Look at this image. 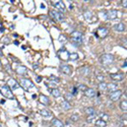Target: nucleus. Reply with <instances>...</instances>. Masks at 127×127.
Returning <instances> with one entry per match:
<instances>
[{
  "label": "nucleus",
  "mask_w": 127,
  "mask_h": 127,
  "mask_svg": "<svg viewBox=\"0 0 127 127\" xmlns=\"http://www.w3.org/2000/svg\"><path fill=\"white\" fill-rule=\"evenodd\" d=\"M114 30H115L116 32H118V33H122V32H124V30H125V24H124L123 22L117 23V24L114 25Z\"/></svg>",
  "instance_id": "obj_13"
},
{
  "label": "nucleus",
  "mask_w": 127,
  "mask_h": 127,
  "mask_svg": "<svg viewBox=\"0 0 127 127\" xmlns=\"http://www.w3.org/2000/svg\"><path fill=\"white\" fill-rule=\"evenodd\" d=\"M60 70H61V72H63L64 74H68V75H71V72H72L71 66L65 65V64L60 65Z\"/></svg>",
  "instance_id": "obj_9"
},
{
  "label": "nucleus",
  "mask_w": 127,
  "mask_h": 127,
  "mask_svg": "<svg viewBox=\"0 0 127 127\" xmlns=\"http://www.w3.org/2000/svg\"><path fill=\"white\" fill-rule=\"evenodd\" d=\"M121 95H122V91L118 90V91H112L111 94H110V96H109V99L111 100V101H113V102H116L117 100H119V99H120Z\"/></svg>",
  "instance_id": "obj_8"
},
{
  "label": "nucleus",
  "mask_w": 127,
  "mask_h": 127,
  "mask_svg": "<svg viewBox=\"0 0 127 127\" xmlns=\"http://www.w3.org/2000/svg\"><path fill=\"white\" fill-rule=\"evenodd\" d=\"M78 92V90H77V88L76 87H74V88H72V95H76Z\"/></svg>",
  "instance_id": "obj_36"
},
{
  "label": "nucleus",
  "mask_w": 127,
  "mask_h": 127,
  "mask_svg": "<svg viewBox=\"0 0 127 127\" xmlns=\"http://www.w3.org/2000/svg\"><path fill=\"white\" fill-rule=\"evenodd\" d=\"M50 16L55 21H62L64 19V15L56 10H50Z\"/></svg>",
  "instance_id": "obj_4"
},
{
  "label": "nucleus",
  "mask_w": 127,
  "mask_h": 127,
  "mask_svg": "<svg viewBox=\"0 0 127 127\" xmlns=\"http://www.w3.org/2000/svg\"><path fill=\"white\" fill-rule=\"evenodd\" d=\"M97 78H98V80H100L101 82H103V80L105 79L104 76H103V75H100V74H98V75H97Z\"/></svg>",
  "instance_id": "obj_35"
},
{
  "label": "nucleus",
  "mask_w": 127,
  "mask_h": 127,
  "mask_svg": "<svg viewBox=\"0 0 127 127\" xmlns=\"http://www.w3.org/2000/svg\"><path fill=\"white\" fill-rule=\"evenodd\" d=\"M60 105H61V108L64 110H70L71 109V105L69 104L68 101H63Z\"/></svg>",
  "instance_id": "obj_22"
},
{
  "label": "nucleus",
  "mask_w": 127,
  "mask_h": 127,
  "mask_svg": "<svg viewBox=\"0 0 127 127\" xmlns=\"http://www.w3.org/2000/svg\"><path fill=\"white\" fill-rule=\"evenodd\" d=\"M57 54H58V57L61 59V60H63V61H67V60H69V52L67 51L65 48H62V49H60L57 52Z\"/></svg>",
  "instance_id": "obj_5"
},
{
  "label": "nucleus",
  "mask_w": 127,
  "mask_h": 127,
  "mask_svg": "<svg viewBox=\"0 0 127 127\" xmlns=\"http://www.w3.org/2000/svg\"><path fill=\"white\" fill-rule=\"evenodd\" d=\"M19 84L24 89V90H30L32 88H34V83L29 80V79H25V78H21L19 79Z\"/></svg>",
  "instance_id": "obj_7"
},
{
  "label": "nucleus",
  "mask_w": 127,
  "mask_h": 127,
  "mask_svg": "<svg viewBox=\"0 0 127 127\" xmlns=\"http://www.w3.org/2000/svg\"><path fill=\"white\" fill-rule=\"evenodd\" d=\"M84 1H88V0H84Z\"/></svg>",
  "instance_id": "obj_45"
},
{
  "label": "nucleus",
  "mask_w": 127,
  "mask_h": 127,
  "mask_svg": "<svg viewBox=\"0 0 127 127\" xmlns=\"http://www.w3.org/2000/svg\"><path fill=\"white\" fill-rule=\"evenodd\" d=\"M84 95L89 98H94L96 96V91L94 89H87L84 91Z\"/></svg>",
  "instance_id": "obj_15"
},
{
  "label": "nucleus",
  "mask_w": 127,
  "mask_h": 127,
  "mask_svg": "<svg viewBox=\"0 0 127 127\" xmlns=\"http://www.w3.org/2000/svg\"><path fill=\"white\" fill-rule=\"evenodd\" d=\"M117 89H118V87H117L116 83H109V84H107V90H108L110 92L117 91Z\"/></svg>",
  "instance_id": "obj_19"
},
{
  "label": "nucleus",
  "mask_w": 127,
  "mask_h": 127,
  "mask_svg": "<svg viewBox=\"0 0 127 127\" xmlns=\"http://www.w3.org/2000/svg\"><path fill=\"white\" fill-rule=\"evenodd\" d=\"M51 4H52V6L58 8V9H60L61 11H65L66 8H65V4L63 3L62 0H50Z\"/></svg>",
  "instance_id": "obj_6"
},
{
  "label": "nucleus",
  "mask_w": 127,
  "mask_h": 127,
  "mask_svg": "<svg viewBox=\"0 0 127 127\" xmlns=\"http://www.w3.org/2000/svg\"><path fill=\"white\" fill-rule=\"evenodd\" d=\"M0 127H1V125H0Z\"/></svg>",
  "instance_id": "obj_46"
},
{
  "label": "nucleus",
  "mask_w": 127,
  "mask_h": 127,
  "mask_svg": "<svg viewBox=\"0 0 127 127\" xmlns=\"http://www.w3.org/2000/svg\"><path fill=\"white\" fill-rule=\"evenodd\" d=\"M70 42H71V44L75 47H79L82 45V35H81V33L79 32H73L71 35H70Z\"/></svg>",
  "instance_id": "obj_1"
},
{
  "label": "nucleus",
  "mask_w": 127,
  "mask_h": 127,
  "mask_svg": "<svg viewBox=\"0 0 127 127\" xmlns=\"http://www.w3.org/2000/svg\"><path fill=\"white\" fill-rule=\"evenodd\" d=\"M77 59H78V54L77 53H71V54H69V60L74 61V60H77Z\"/></svg>",
  "instance_id": "obj_26"
},
{
  "label": "nucleus",
  "mask_w": 127,
  "mask_h": 127,
  "mask_svg": "<svg viewBox=\"0 0 127 127\" xmlns=\"http://www.w3.org/2000/svg\"><path fill=\"white\" fill-rule=\"evenodd\" d=\"M41 80H42L41 76H37V82H41Z\"/></svg>",
  "instance_id": "obj_40"
},
{
  "label": "nucleus",
  "mask_w": 127,
  "mask_h": 127,
  "mask_svg": "<svg viewBox=\"0 0 127 127\" xmlns=\"http://www.w3.org/2000/svg\"><path fill=\"white\" fill-rule=\"evenodd\" d=\"M50 78L52 79V80H53L55 83H58L59 81H60V79H59L58 77H56V76H54V75H51V76H50Z\"/></svg>",
  "instance_id": "obj_31"
},
{
  "label": "nucleus",
  "mask_w": 127,
  "mask_h": 127,
  "mask_svg": "<svg viewBox=\"0 0 127 127\" xmlns=\"http://www.w3.org/2000/svg\"><path fill=\"white\" fill-rule=\"evenodd\" d=\"M0 67H1V62H0Z\"/></svg>",
  "instance_id": "obj_44"
},
{
  "label": "nucleus",
  "mask_w": 127,
  "mask_h": 127,
  "mask_svg": "<svg viewBox=\"0 0 127 127\" xmlns=\"http://www.w3.org/2000/svg\"><path fill=\"white\" fill-rule=\"evenodd\" d=\"M0 91H1V92H2V95L4 96V97H6L7 99H13L14 97H13V94L11 92V90H10V88L8 87V86H2L1 87V89H0Z\"/></svg>",
  "instance_id": "obj_3"
},
{
  "label": "nucleus",
  "mask_w": 127,
  "mask_h": 127,
  "mask_svg": "<svg viewBox=\"0 0 127 127\" xmlns=\"http://www.w3.org/2000/svg\"><path fill=\"white\" fill-rule=\"evenodd\" d=\"M41 115H42V116H44L45 118H50L51 116H52V113H51L49 110L44 109V110H42V111H41Z\"/></svg>",
  "instance_id": "obj_23"
},
{
  "label": "nucleus",
  "mask_w": 127,
  "mask_h": 127,
  "mask_svg": "<svg viewBox=\"0 0 127 127\" xmlns=\"http://www.w3.org/2000/svg\"><path fill=\"white\" fill-rule=\"evenodd\" d=\"M59 42H60L61 44L66 43V37L64 35H60V37H59Z\"/></svg>",
  "instance_id": "obj_29"
},
{
  "label": "nucleus",
  "mask_w": 127,
  "mask_h": 127,
  "mask_svg": "<svg viewBox=\"0 0 127 127\" xmlns=\"http://www.w3.org/2000/svg\"><path fill=\"white\" fill-rule=\"evenodd\" d=\"M72 99V94H66L65 95V101H69Z\"/></svg>",
  "instance_id": "obj_34"
},
{
  "label": "nucleus",
  "mask_w": 127,
  "mask_h": 127,
  "mask_svg": "<svg viewBox=\"0 0 127 127\" xmlns=\"http://www.w3.org/2000/svg\"><path fill=\"white\" fill-rule=\"evenodd\" d=\"M49 91H50L51 94H52V96L55 97V98H59L61 96V92L58 89H53V90H49Z\"/></svg>",
  "instance_id": "obj_21"
},
{
  "label": "nucleus",
  "mask_w": 127,
  "mask_h": 127,
  "mask_svg": "<svg viewBox=\"0 0 127 127\" xmlns=\"http://www.w3.org/2000/svg\"><path fill=\"white\" fill-rule=\"evenodd\" d=\"M103 118H105V119H107V118H108V116H107L106 114H104V113H102V114H101V119H103Z\"/></svg>",
  "instance_id": "obj_39"
},
{
  "label": "nucleus",
  "mask_w": 127,
  "mask_h": 127,
  "mask_svg": "<svg viewBox=\"0 0 127 127\" xmlns=\"http://www.w3.org/2000/svg\"><path fill=\"white\" fill-rule=\"evenodd\" d=\"M8 87H9V88H11L12 90H15L16 88L18 87V83L16 82V80H15V79H13V78H10L9 80H8Z\"/></svg>",
  "instance_id": "obj_17"
},
{
  "label": "nucleus",
  "mask_w": 127,
  "mask_h": 127,
  "mask_svg": "<svg viewBox=\"0 0 127 127\" xmlns=\"http://www.w3.org/2000/svg\"><path fill=\"white\" fill-rule=\"evenodd\" d=\"M95 118V116H89L88 117V122H91V120Z\"/></svg>",
  "instance_id": "obj_38"
},
{
  "label": "nucleus",
  "mask_w": 127,
  "mask_h": 127,
  "mask_svg": "<svg viewBox=\"0 0 127 127\" xmlns=\"http://www.w3.org/2000/svg\"><path fill=\"white\" fill-rule=\"evenodd\" d=\"M78 119H79V117H78V115H76V114L72 115V116H71V118H70V120H71V121H73V122H76Z\"/></svg>",
  "instance_id": "obj_30"
},
{
  "label": "nucleus",
  "mask_w": 127,
  "mask_h": 127,
  "mask_svg": "<svg viewBox=\"0 0 127 127\" xmlns=\"http://www.w3.org/2000/svg\"><path fill=\"white\" fill-rule=\"evenodd\" d=\"M100 61L102 63V65H104V66L110 65L114 61V56L112 54H104L100 57Z\"/></svg>",
  "instance_id": "obj_2"
},
{
  "label": "nucleus",
  "mask_w": 127,
  "mask_h": 127,
  "mask_svg": "<svg viewBox=\"0 0 127 127\" xmlns=\"http://www.w3.org/2000/svg\"><path fill=\"white\" fill-rule=\"evenodd\" d=\"M84 113H87L88 116H96V110L91 107H89L84 109Z\"/></svg>",
  "instance_id": "obj_16"
},
{
  "label": "nucleus",
  "mask_w": 127,
  "mask_h": 127,
  "mask_svg": "<svg viewBox=\"0 0 127 127\" xmlns=\"http://www.w3.org/2000/svg\"><path fill=\"white\" fill-rule=\"evenodd\" d=\"M16 72H18V74L20 75H24L25 73L28 72V69L25 66H22V65H18V67H16Z\"/></svg>",
  "instance_id": "obj_14"
},
{
  "label": "nucleus",
  "mask_w": 127,
  "mask_h": 127,
  "mask_svg": "<svg viewBox=\"0 0 127 127\" xmlns=\"http://www.w3.org/2000/svg\"><path fill=\"white\" fill-rule=\"evenodd\" d=\"M126 64H127V62H126V60H125V62L123 63V67H126Z\"/></svg>",
  "instance_id": "obj_43"
},
{
  "label": "nucleus",
  "mask_w": 127,
  "mask_h": 127,
  "mask_svg": "<svg viewBox=\"0 0 127 127\" xmlns=\"http://www.w3.org/2000/svg\"><path fill=\"white\" fill-rule=\"evenodd\" d=\"M76 88H77V89H79V90H81V91H86V89H87V87L86 86H83V84H78V86L77 87H76Z\"/></svg>",
  "instance_id": "obj_33"
},
{
  "label": "nucleus",
  "mask_w": 127,
  "mask_h": 127,
  "mask_svg": "<svg viewBox=\"0 0 127 127\" xmlns=\"http://www.w3.org/2000/svg\"><path fill=\"white\" fill-rule=\"evenodd\" d=\"M121 4L123 7H127V0H121Z\"/></svg>",
  "instance_id": "obj_37"
},
{
  "label": "nucleus",
  "mask_w": 127,
  "mask_h": 127,
  "mask_svg": "<svg viewBox=\"0 0 127 127\" xmlns=\"http://www.w3.org/2000/svg\"><path fill=\"white\" fill-rule=\"evenodd\" d=\"M33 68H34V69H37V68H38V65H37V64H35V65L33 66Z\"/></svg>",
  "instance_id": "obj_42"
},
{
  "label": "nucleus",
  "mask_w": 127,
  "mask_h": 127,
  "mask_svg": "<svg viewBox=\"0 0 127 127\" xmlns=\"http://www.w3.org/2000/svg\"><path fill=\"white\" fill-rule=\"evenodd\" d=\"M4 40H5V44H8V43H9V41H8V37H6Z\"/></svg>",
  "instance_id": "obj_41"
},
{
  "label": "nucleus",
  "mask_w": 127,
  "mask_h": 127,
  "mask_svg": "<svg viewBox=\"0 0 127 127\" xmlns=\"http://www.w3.org/2000/svg\"><path fill=\"white\" fill-rule=\"evenodd\" d=\"M4 67H5V69L7 70V72H8V73H11V72H12V69H11V67H10L9 65H8V64H6V65H5Z\"/></svg>",
  "instance_id": "obj_32"
},
{
  "label": "nucleus",
  "mask_w": 127,
  "mask_h": 127,
  "mask_svg": "<svg viewBox=\"0 0 127 127\" xmlns=\"http://www.w3.org/2000/svg\"><path fill=\"white\" fill-rule=\"evenodd\" d=\"M40 102H41L42 104H44V105H48L50 103V100H49L48 97H46L44 95H41L40 96Z\"/></svg>",
  "instance_id": "obj_20"
},
{
  "label": "nucleus",
  "mask_w": 127,
  "mask_h": 127,
  "mask_svg": "<svg viewBox=\"0 0 127 127\" xmlns=\"http://www.w3.org/2000/svg\"><path fill=\"white\" fill-rule=\"evenodd\" d=\"M109 33V30L107 28H104V27H101L98 29V35L101 37V38H105Z\"/></svg>",
  "instance_id": "obj_12"
},
{
  "label": "nucleus",
  "mask_w": 127,
  "mask_h": 127,
  "mask_svg": "<svg viewBox=\"0 0 127 127\" xmlns=\"http://www.w3.org/2000/svg\"><path fill=\"white\" fill-rule=\"evenodd\" d=\"M79 71H83V72H81L82 75H88L90 69L88 68V67H81V68H79Z\"/></svg>",
  "instance_id": "obj_27"
},
{
  "label": "nucleus",
  "mask_w": 127,
  "mask_h": 127,
  "mask_svg": "<svg viewBox=\"0 0 127 127\" xmlns=\"http://www.w3.org/2000/svg\"><path fill=\"white\" fill-rule=\"evenodd\" d=\"M110 76H111V78L113 80H117V81H121L124 79V74L123 73H111L110 74Z\"/></svg>",
  "instance_id": "obj_11"
},
{
  "label": "nucleus",
  "mask_w": 127,
  "mask_h": 127,
  "mask_svg": "<svg viewBox=\"0 0 127 127\" xmlns=\"http://www.w3.org/2000/svg\"><path fill=\"white\" fill-rule=\"evenodd\" d=\"M117 15H118V12H117V10H115V9H112V10H109L108 12H107V19H109V20H112V19H115L116 18H117Z\"/></svg>",
  "instance_id": "obj_10"
},
{
  "label": "nucleus",
  "mask_w": 127,
  "mask_h": 127,
  "mask_svg": "<svg viewBox=\"0 0 127 127\" xmlns=\"http://www.w3.org/2000/svg\"><path fill=\"white\" fill-rule=\"evenodd\" d=\"M120 109L122 110V111L126 112V110H127V101L126 100L122 101L121 103H120Z\"/></svg>",
  "instance_id": "obj_25"
},
{
  "label": "nucleus",
  "mask_w": 127,
  "mask_h": 127,
  "mask_svg": "<svg viewBox=\"0 0 127 127\" xmlns=\"http://www.w3.org/2000/svg\"><path fill=\"white\" fill-rule=\"evenodd\" d=\"M51 123H52V125H53L54 127H64V124L62 123V121H60L59 119H57V118H54Z\"/></svg>",
  "instance_id": "obj_18"
},
{
  "label": "nucleus",
  "mask_w": 127,
  "mask_h": 127,
  "mask_svg": "<svg viewBox=\"0 0 127 127\" xmlns=\"http://www.w3.org/2000/svg\"><path fill=\"white\" fill-rule=\"evenodd\" d=\"M99 89L102 90V91L107 90V83H105V82H100V84H99Z\"/></svg>",
  "instance_id": "obj_28"
},
{
  "label": "nucleus",
  "mask_w": 127,
  "mask_h": 127,
  "mask_svg": "<svg viewBox=\"0 0 127 127\" xmlns=\"http://www.w3.org/2000/svg\"><path fill=\"white\" fill-rule=\"evenodd\" d=\"M96 125H97L98 127H106L107 123H106V121L103 120V119H98V120L96 121Z\"/></svg>",
  "instance_id": "obj_24"
}]
</instances>
